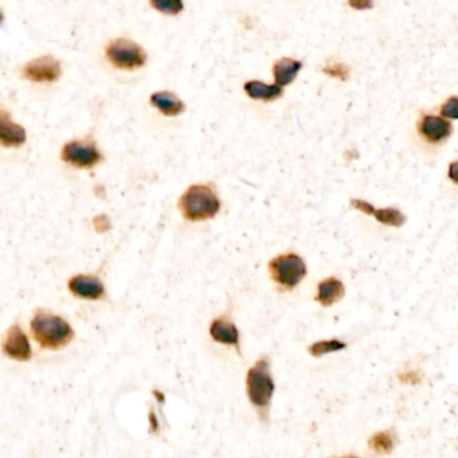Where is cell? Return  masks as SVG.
<instances>
[{"instance_id": "d6986e66", "label": "cell", "mask_w": 458, "mask_h": 458, "mask_svg": "<svg viewBox=\"0 0 458 458\" xmlns=\"http://www.w3.org/2000/svg\"><path fill=\"white\" fill-rule=\"evenodd\" d=\"M369 445L378 454H388L394 449V438L388 432H379L372 435Z\"/></svg>"}, {"instance_id": "3957f363", "label": "cell", "mask_w": 458, "mask_h": 458, "mask_svg": "<svg viewBox=\"0 0 458 458\" xmlns=\"http://www.w3.org/2000/svg\"><path fill=\"white\" fill-rule=\"evenodd\" d=\"M276 386L271 372V363L261 358L250 369L246 375V393L251 405L260 411L261 417L268 415Z\"/></svg>"}, {"instance_id": "52a82bcc", "label": "cell", "mask_w": 458, "mask_h": 458, "mask_svg": "<svg viewBox=\"0 0 458 458\" xmlns=\"http://www.w3.org/2000/svg\"><path fill=\"white\" fill-rule=\"evenodd\" d=\"M1 348L4 355L9 356L10 359L27 361L33 356L30 342L18 324H13L7 329V332L3 337Z\"/></svg>"}, {"instance_id": "30bf717a", "label": "cell", "mask_w": 458, "mask_h": 458, "mask_svg": "<svg viewBox=\"0 0 458 458\" xmlns=\"http://www.w3.org/2000/svg\"><path fill=\"white\" fill-rule=\"evenodd\" d=\"M69 290L80 298L99 300L105 296V286L97 277L78 274L69 280Z\"/></svg>"}, {"instance_id": "83f0119b", "label": "cell", "mask_w": 458, "mask_h": 458, "mask_svg": "<svg viewBox=\"0 0 458 458\" xmlns=\"http://www.w3.org/2000/svg\"><path fill=\"white\" fill-rule=\"evenodd\" d=\"M149 421H152L153 432H156V430H158V421H156V417H155V414H153V413L149 415Z\"/></svg>"}, {"instance_id": "5bb4252c", "label": "cell", "mask_w": 458, "mask_h": 458, "mask_svg": "<svg viewBox=\"0 0 458 458\" xmlns=\"http://www.w3.org/2000/svg\"><path fill=\"white\" fill-rule=\"evenodd\" d=\"M301 67H302V63L300 61L292 58H281L280 61L274 63V67H273L276 84L280 87H286L292 84L296 80Z\"/></svg>"}, {"instance_id": "ffe728a7", "label": "cell", "mask_w": 458, "mask_h": 458, "mask_svg": "<svg viewBox=\"0 0 458 458\" xmlns=\"http://www.w3.org/2000/svg\"><path fill=\"white\" fill-rule=\"evenodd\" d=\"M151 6L165 15H178L185 7L183 0H151Z\"/></svg>"}, {"instance_id": "277c9868", "label": "cell", "mask_w": 458, "mask_h": 458, "mask_svg": "<svg viewBox=\"0 0 458 458\" xmlns=\"http://www.w3.org/2000/svg\"><path fill=\"white\" fill-rule=\"evenodd\" d=\"M269 271L276 284L290 290L307 276V265L298 254H283L269 262Z\"/></svg>"}, {"instance_id": "9c48e42d", "label": "cell", "mask_w": 458, "mask_h": 458, "mask_svg": "<svg viewBox=\"0 0 458 458\" xmlns=\"http://www.w3.org/2000/svg\"><path fill=\"white\" fill-rule=\"evenodd\" d=\"M453 126L446 120L445 117L427 114L422 117L418 124V132L427 143L440 144L447 140L452 135Z\"/></svg>"}, {"instance_id": "9a60e30c", "label": "cell", "mask_w": 458, "mask_h": 458, "mask_svg": "<svg viewBox=\"0 0 458 458\" xmlns=\"http://www.w3.org/2000/svg\"><path fill=\"white\" fill-rule=\"evenodd\" d=\"M151 104L168 117H174L185 111V104L171 92L153 93L151 96Z\"/></svg>"}, {"instance_id": "44dd1931", "label": "cell", "mask_w": 458, "mask_h": 458, "mask_svg": "<svg viewBox=\"0 0 458 458\" xmlns=\"http://www.w3.org/2000/svg\"><path fill=\"white\" fill-rule=\"evenodd\" d=\"M441 114L445 119L458 120V97H450L441 107Z\"/></svg>"}, {"instance_id": "7402d4cb", "label": "cell", "mask_w": 458, "mask_h": 458, "mask_svg": "<svg viewBox=\"0 0 458 458\" xmlns=\"http://www.w3.org/2000/svg\"><path fill=\"white\" fill-rule=\"evenodd\" d=\"M324 73L329 77H334V78L346 80L349 75V70L342 63H329L324 67Z\"/></svg>"}, {"instance_id": "5b68a950", "label": "cell", "mask_w": 458, "mask_h": 458, "mask_svg": "<svg viewBox=\"0 0 458 458\" xmlns=\"http://www.w3.org/2000/svg\"><path fill=\"white\" fill-rule=\"evenodd\" d=\"M107 58L119 69L133 70L144 66L147 54L137 43L129 39H116L107 49Z\"/></svg>"}, {"instance_id": "ba28073f", "label": "cell", "mask_w": 458, "mask_h": 458, "mask_svg": "<svg viewBox=\"0 0 458 458\" xmlns=\"http://www.w3.org/2000/svg\"><path fill=\"white\" fill-rule=\"evenodd\" d=\"M60 75L61 65L50 55L36 58L23 67V77L33 82H54Z\"/></svg>"}, {"instance_id": "484cf974", "label": "cell", "mask_w": 458, "mask_h": 458, "mask_svg": "<svg viewBox=\"0 0 458 458\" xmlns=\"http://www.w3.org/2000/svg\"><path fill=\"white\" fill-rule=\"evenodd\" d=\"M399 379L403 382V383L408 384H415L420 382V376L415 374V372H406L403 375L399 376Z\"/></svg>"}, {"instance_id": "7a4b0ae2", "label": "cell", "mask_w": 458, "mask_h": 458, "mask_svg": "<svg viewBox=\"0 0 458 458\" xmlns=\"http://www.w3.org/2000/svg\"><path fill=\"white\" fill-rule=\"evenodd\" d=\"M178 206L186 221L199 222L214 218L219 212L221 202L210 186L195 185L187 188Z\"/></svg>"}, {"instance_id": "cb8c5ba5", "label": "cell", "mask_w": 458, "mask_h": 458, "mask_svg": "<svg viewBox=\"0 0 458 458\" xmlns=\"http://www.w3.org/2000/svg\"><path fill=\"white\" fill-rule=\"evenodd\" d=\"M94 227L99 233H105L107 230L111 229L109 218L107 215H99L97 218H94Z\"/></svg>"}, {"instance_id": "8992f818", "label": "cell", "mask_w": 458, "mask_h": 458, "mask_svg": "<svg viewBox=\"0 0 458 458\" xmlns=\"http://www.w3.org/2000/svg\"><path fill=\"white\" fill-rule=\"evenodd\" d=\"M61 158L77 168H93L102 160L99 149L90 141H70L65 144Z\"/></svg>"}, {"instance_id": "8fae6325", "label": "cell", "mask_w": 458, "mask_h": 458, "mask_svg": "<svg viewBox=\"0 0 458 458\" xmlns=\"http://www.w3.org/2000/svg\"><path fill=\"white\" fill-rule=\"evenodd\" d=\"M0 141L6 148H18L26 141V131L23 126L10 121L4 111H1L0 121Z\"/></svg>"}, {"instance_id": "d4e9b609", "label": "cell", "mask_w": 458, "mask_h": 458, "mask_svg": "<svg viewBox=\"0 0 458 458\" xmlns=\"http://www.w3.org/2000/svg\"><path fill=\"white\" fill-rule=\"evenodd\" d=\"M348 3L355 10H369L372 7V0H348Z\"/></svg>"}, {"instance_id": "7c38bea8", "label": "cell", "mask_w": 458, "mask_h": 458, "mask_svg": "<svg viewBox=\"0 0 458 458\" xmlns=\"http://www.w3.org/2000/svg\"><path fill=\"white\" fill-rule=\"evenodd\" d=\"M210 336L221 344L234 346L239 344V332L234 322L227 319H217L211 322Z\"/></svg>"}, {"instance_id": "e0dca14e", "label": "cell", "mask_w": 458, "mask_h": 458, "mask_svg": "<svg viewBox=\"0 0 458 458\" xmlns=\"http://www.w3.org/2000/svg\"><path fill=\"white\" fill-rule=\"evenodd\" d=\"M374 217L378 222L383 223L387 226L393 227H400L406 222V217L394 207H386V209H375Z\"/></svg>"}, {"instance_id": "4fadbf2b", "label": "cell", "mask_w": 458, "mask_h": 458, "mask_svg": "<svg viewBox=\"0 0 458 458\" xmlns=\"http://www.w3.org/2000/svg\"><path fill=\"white\" fill-rule=\"evenodd\" d=\"M344 293L346 288L343 283L334 277H331L317 285L316 301H319L322 307H331L334 302L340 301Z\"/></svg>"}, {"instance_id": "4316f807", "label": "cell", "mask_w": 458, "mask_h": 458, "mask_svg": "<svg viewBox=\"0 0 458 458\" xmlns=\"http://www.w3.org/2000/svg\"><path fill=\"white\" fill-rule=\"evenodd\" d=\"M447 176L453 183L458 185V161L450 163L449 170H447Z\"/></svg>"}, {"instance_id": "6da1fadb", "label": "cell", "mask_w": 458, "mask_h": 458, "mask_svg": "<svg viewBox=\"0 0 458 458\" xmlns=\"http://www.w3.org/2000/svg\"><path fill=\"white\" fill-rule=\"evenodd\" d=\"M30 327L38 344L46 349H60L75 337V331L69 322L46 310H38L34 313Z\"/></svg>"}, {"instance_id": "2e32d148", "label": "cell", "mask_w": 458, "mask_h": 458, "mask_svg": "<svg viewBox=\"0 0 458 458\" xmlns=\"http://www.w3.org/2000/svg\"><path fill=\"white\" fill-rule=\"evenodd\" d=\"M245 92L250 99L273 101L283 94V87L277 84L266 85L261 81H249L245 84Z\"/></svg>"}, {"instance_id": "603a6c76", "label": "cell", "mask_w": 458, "mask_h": 458, "mask_svg": "<svg viewBox=\"0 0 458 458\" xmlns=\"http://www.w3.org/2000/svg\"><path fill=\"white\" fill-rule=\"evenodd\" d=\"M351 206L355 210L364 212L367 215H374V212H375V207L372 206L371 203H369L366 200H361V199H351Z\"/></svg>"}, {"instance_id": "ac0fdd59", "label": "cell", "mask_w": 458, "mask_h": 458, "mask_svg": "<svg viewBox=\"0 0 458 458\" xmlns=\"http://www.w3.org/2000/svg\"><path fill=\"white\" fill-rule=\"evenodd\" d=\"M347 348V343L340 342L337 339H332V340H322V342H316L313 343L308 351L310 355L315 358H320L327 354H332V352H337Z\"/></svg>"}]
</instances>
